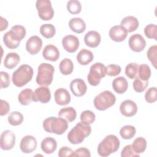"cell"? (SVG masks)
Segmentation results:
<instances>
[{
  "mask_svg": "<svg viewBox=\"0 0 157 157\" xmlns=\"http://www.w3.org/2000/svg\"><path fill=\"white\" fill-rule=\"evenodd\" d=\"M120 110L123 115L126 117H131L136 114L137 105L132 100H125L120 104Z\"/></svg>",
  "mask_w": 157,
  "mask_h": 157,
  "instance_id": "obj_18",
  "label": "cell"
},
{
  "mask_svg": "<svg viewBox=\"0 0 157 157\" xmlns=\"http://www.w3.org/2000/svg\"><path fill=\"white\" fill-rule=\"evenodd\" d=\"M136 129L132 125H126L123 126L120 130V134L124 139H131L136 134Z\"/></svg>",
  "mask_w": 157,
  "mask_h": 157,
  "instance_id": "obj_33",
  "label": "cell"
},
{
  "mask_svg": "<svg viewBox=\"0 0 157 157\" xmlns=\"http://www.w3.org/2000/svg\"><path fill=\"white\" fill-rule=\"evenodd\" d=\"M121 71V67L119 65L117 64H109L105 67L106 75L112 77H114L120 74Z\"/></svg>",
  "mask_w": 157,
  "mask_h": 157,
  "instance_id": "obj_43",
  "label": "cell"
},
{
  "mask_svg": "<svg viewBox=\"0 0 157 157\" xmlns=\"http://www.w3.org/2000/svg\"><path fill=\"white\" fill-rule=\"evenodd\" d=\"M151 76V69L148 65L142 64L139 66L137 76L140 79L144 81H147Z\"/></svg>",
  "mask_w": 157,
  "mask_h": 157,
  "instance_id": "obj_34",
  "label": "cell"
},
{
  "mask_svg": "<svg viewBox=\"0 0 157 157\" xmlns=\"http://www.w3.org/2000/svg\"><path fill=\"white\" fill-rule=\"evenodd\" d=\"M128 33L127 31L121 25H115L110 29L109 35L113 41L120 42L124 40Z\"/></svg>",
  "mask_w": 157,
  "mask_h": 157,
  "instance_id": "obj_17",
  "label": "cell"
},
{
  "mask_svg": "<svg viewBox=\"0 0 157 157\" xmlns=\"http://www.w3.org/2000/svg\"><path fill=\"white\" fill-rule=\"evenodd\" d=\"M120 25L128 33H131L136 31L139 27V21L135 17L127 16L123 18Z\"/></svg>",
  "mask_w": 157,
  "mask_h": 157,
  "instance_id": "obj_22",
  "label": "cell"
},
{
  "mask_svg": "<svg viewBox=\"0 0 157 157\" xmlns=\"http://www.w3.org/2000/svg\"><path fill=\"white\" fill-rule=\"evenodd\" d=\"M58 117L65 119L67 122L74 121L77 117V112L72 107H67L61 109L58 113Z\"/></svg>",
  "mask_w": 157,
  "mask_h": 157,
  "instance_id": "obj_27",
  "label": "cell"
},
{
  "mask_svg": "<svg viewBox=\"0 0 157 157\" xmlns=\"http://www.w3.org/2000/svg\"><path fill=\"white\" fill-rule=\"evenodd\" d=\"M67 9L72 14H78L82 10L81 3L77 0H70L67 2Z\"/></svg>",
  "mask_w": 157,
  "mask_h": 157,
  "instance_id": "obj_37",
  "label": "cell"
},
{
  "mask_svg": "<svg viewBox=\"0 0 157 157\" xmlns=\"http://www.w3.org/2000/svg\"><path fill=\"white\" fill-rule=\"evenodd\" d=\"M10 109V105L9 104L3 99L1 100V112L0 115L1 116H4L9 113Z\"/></svg>",
  "mask_w": 157,
  "mask_h": 157,
  "instance_id": "obj_48",
  "label": "cell"
},
{
  "mask_svg": "<svg viewBox=\"0 0 157 157\" xmlns=\"http://www.w3.org/2000/svg\"><path fill=\"white\" fill-rule=\"evenodd\" d=\"M33 91L31 89L26 88L22 90L18 96L19 102L23 105H29L33 101Z\"/></svg>",
  "mask_w": 157,
  "mask_h": 157,
  "instance_id": "obj_29",
  "label": "cell"
},
{
  "mask_svg": "<svg viewBox=\"0 0 157 157\" xmlns=\"http://www.w3.org/2000/svg\"><path fill=\"white\" fill-rule=\"evenodd\" d=\"M157 99V91L156 87H151L147 90L145 94V99L148 103H153Z\"/></svg>",
  "mask_w": 157,
  "mask_h": 157,
  "instance_id": "obj_42",
  "label": "cell"
},
{
  "mask_svg": "<svg viewBox=\"0 0 157 157\" xmlns=\"http://www.w3.org/2000/svg\"><path fill=\"white\" fill-rule=\"evenodd\" d=\"M96 118L95 114L91 110H86L82 112L80 115V120L86 124H92Z\"/></svg>",
  "mask_w": 157,
  "mask_h": 157,
  "instance_id": "obj_38",
  "label": "cell"
},
{
  "mask_svg": "<svg viewBox=\"0 0 157 157\" xmlns=\"http://www.w3.org/2000/svg\"><path fill=\"white\" fill-rule=\"evenodd\" d=\"M147 56L150 61L152 63L155 68H156V58H157V46L156 45L151 46L147 53Z\"/></svg>",
  "mask_w": 157,
  "mask_h": 157,
  "instance_id": "obj_41",
  "label": "cell"
},
{
  "mask_svg": "<svg viewBox=\"0 0 157 157\" xmlns=\"http://www.w3.org/2000/svg\"><path fill=\"white\" fill-rule=\"evenodd\" d=\"M1 76V88H7L10 85V77L7 72L4 71L0 72Z\"/></svg>",
  "mask_w": 157,
  "mask_h": 157,
  "instance_id": "obj_45",
  "label": "cell"
},
{
  "mask_svg": "<svg viewBox=\"0 0 157 157\" xmlns=\"http://www.w3.org/2000/svg\"><path fill=\"white\" fill-rule=\"evenodd\" d=\"M39 17L45 21L50 20L54 15V10L49 0H37L36 2Z\"/></svg>",
  "mask_w": 157,
  "mask_h": 157,
  "instance_id": "obj_8",
  "label": "cell"
},
{
  "mask_svg": "<svg viewBox=\"0 0 157 157\" xmlns=\"http://www.w3.org/2000/svg\"><path fill=\"white\" fill-rule=\"evenodd\" d=\"M112 87L114 91L118 94H123L126 91L128 87V83L124 77H118L113 80Z\"/></svg>",
  "mask_w": 157,
  "mask_h": 157,
  "instance_id": "obj_24",
  "label": "cell"
},
{
  "mask_svg": "<svg viewBox=\"0 0 157 157\" xmlns=\"http://www.w3.org/2000/svg\"><path fill=\"white\" fill-rule=\"evenodd\" d=\"M129 48L135 52H142L146 46V41L144 38L139 34L132 35L128 41Z\"/></svg>",
  "mask_w": 157,
  "mask_h": 157,
  "instance_id": "obj_11",
  "label": "cell"
},
{
  "mask_svg": "<svg viewBox=\"0 0 157 157\" xmlns=\"http://www.w3.org/2000/svg\"><path fill=\"white\" fill-rule=\"evenodd\" d=\"M54 67L48 63H42L38 67L36 83L41 86H47L50 85L53 78Z\"/></svg>",
  "mask_w": 157,
  "mask_h": 157,
  "instance_id": "obj_5",
  "label": "cell"
},
{
  "mask_svg": "<svg viewBox=\"0 0 157 157\" xmlns=\"http://www.w3.org/2000/svg\"><path fill=\"white\" fill-rule=\"evenodd\" d=\"M59 68L62 74L65 75H69L73 71L74 64L71 59L69 58H64L60 62Z\"/></svg>",
  "mask_w": 157,
  "mask_h": 157,
  "instance_id": "obj_30",
  "label": "cell"
},
{
  "mask_svg": "<svg viewBox=\"0 0 157 157\" xmlns=\"http://www.w3.org/2000/svg\"><path fill=\"white\" fill-rule=\"evenodd\" d=\"M115 96L110 91H104L98 94L94 99V105L98 110L103 111L115 104Z\"/></svg>",
  "mask_w": 157,
  "mask_h": 157,
  "instance_id": "obj_6",
  "label": "cell"
},
{
  "mask_svg": "<svg viewBox=\"0 0 157 157\" xmlns=\"http://www.w3.org/2000/svg\"><path fill=\"white\" fill-rule=\"evenodd\" d=\"M54 98L56 103L60 105L68 104L71 101V95L68 91L63 88L57 89L54 93Z\"/></svg>",
  "mask_w": 157,
  "mask_h": 157,
  "instance_id": "obj_19",
  "label": "cell"
},
{
  "mask_svg": "<svg viewBox=\"0 0 157 157\" xmlns=\"http://www.w3.org/2000/svg\"><path fill=\"white\" fill-rule=\"evenodd\" d=\"M26 29L22 25H15L11 28V29L6 34L15 42L20 44L21 40L26 36Z\"/></svg>",
  "mask_w": 157,
  "mask_h": 157,
  "instance_id": "obj_16",
  "label": "cell"
},
{
  "mask_svg": "<svg viewBox=\"0 0 157 157\" xmlns=\"http://www.w3.org/2000/svg\"><path fill=\"white\" fill-rule=\"evenodd\" d=\"M40 33L47 39L53 37L56 33L55 26L52 24H44L40 27Z\"/></svg>",
  "mask_w": 157,
  "mask_h": 157,
  "instance_id": "obj_32",
  "label": "cell"
},
{
  "mask_svg": "<svg viewBox=\"0 0 157 157\" xmlns=\"http://www.w3.org/2000/svg\"><path fill=\"white\" fill-rule=\"evenodd\" d=\"M43 128L47 132L61 135L67 129L68 123L61 117H51L44 120Z\"/></svg>",
  "mask_w": 157,
  "mask_h": 157,
  "instance_id": "obj_2",
  "label": "cell"
},
{
  "mask_svg": "<svg viewBox=\"0 0 157 157\" xmlns=\"http://www.w3.org/2000/svg\"><path fill=\"white\" fill-rule=\"evenodd\" d=\"M64 49L69 53L75 52L79 47V40L75 36L67 35L62 39Z\"/></svg>",
  "mask_w": 157,
  "mask_h": 157,
  "instance_id": "obj_14",
  "label": "cell"
},
{
  "mask_svg": "<svg viewBox=\"0 0 157 157\" xmlns=\"http://www.w3.org/2000/svg\"><path fill=\"white\" fill-rule=\"evenodd\" d=\"M20 61V56L15 52L9 53L5 57L4 60V66L9 69L15 67Z\"/></svg>",
  "mask_w": 157,
  "mask_h": 157,
  "instance_id": "obj_26",
  "label": "cell"
},
{
  "mask_svg": "<svg viewBox=\"0 0 157 157\" xmlns=\"http://www.w3.org/2000/svg\"><path fill=\"white\" fill-rule=\"evenodd\" d=\"M51 99L50 90L47 86H42L36 88L33 94V101H39L45 104L48 102Z\"/></svg>",
  "mask_w": 157,
  "mask_h": 157,
  "instance_id": "obj_10",
  "label": "cell"
},
{
  "mask_svg": "<svg viewBox=\"0 0 157 157\" xmlns=\"http://www.w3.org/2000/svg\"><path fill=\"white\" fill-rule=\"evenodd\" d=\"M105 75V66L101 63H96L90 67L87 80L91 85L97 86Z\"/></svg>",
  "mask_w": 157,
  "mask_h": 157,
  "instance_id": "obj_7",
  "label": "cell"
},
{
  "mask_svg": "<svg viewBox=\"0 0 157 157\" xmlns=\"http://www.w3.org/2000/svg\"><path fill=\"white\" fill-rule=\"evenodd\" d=\"M139 64L136 63H131L128 64L125 68L126 75L131 79H134L137 76Z\"/></svg>",
  "mask_w": 157,
  "mask_h": 157,
  "instance_id": "obj_36",
  "label": "cell"
},
{
  "mask_svg": "<svg viewBox=\"0 0 157 157\" xmlns=\"http://www.w3.org/2000/svg\"><path fill=\"white\" fill-rule=\"evenodd\" d=\"M74 156H85V157H90L91 156L90 151L86 148H79L77 149L74 151Z\"/></svg>",
  "mask_w": 157,
  "mask_h": 157,
  "instance_id": "obj_47",
  "label": "cell"
},
{
  "mask_svg": "<svg viewBox=\"0 0 157 157\" xmlns=\"http://www.w3.org/2000/svg\"><path fill=\"white\" fill-rule=\"evenodd\" d=\"M120 147L118 138L113 134L107 136L98 145V153L101 156H108L116 152Z\"/></svg>",
  "mask_w": 157,
  "mask_h": 157,
  "instance_id": "obj_3",
  "label": "cell"
},
{
  "mask_svg": "<svg viewBox=\"0 0 157 157\" xmlns=\"http://www.w3.org/2000/svg\"><path fill=\"white\" fill-rule=\"evenodd\" d=\"M42 47V40L37 36L30 37L26 43V50L31 55L38 53Z\"/></svg>",
  "mask_w": 157,
  "mask_h": 157,
  "instance_id": "obj_12",
  "label": "cell"
},
{
  "mask_svg": "<svg viewBox=\"0 0 157 157\" xmlns=\"http://www.w3.org/2000/svg\"><path fill=\"white\" fill-rule=\"evenodd\" d=\"M42 56L46 60L56 61L59 57V52L56 46L49 44L44 47L42 51Z\"/></svg>",
  "mask_w": 157,
  "mask_h": 157,
  "instance_id": "obj_21",
  "label": "cell"
},
{
  "mask_svg": "<svg viewBox=\"0 0 157 157\" xmlns=\"http://www.w3.org/2000/svg\"><path fill=\"white\" fill-rule=\"evenodd\" d=\"M101 37L100 34L96 31H88L84 37V42L86 46L94 48L98 47L101 42Z\"/></svg>",
  "mask_w": 157,
  "mask_h": 157,
  "instance_id": "obj_20",
  "label": "cell"
},
{
  "mask_svg": "<svg viewBox=\"0 0 157 157\" xmlns=\"http://www.w3.org/2000/svg\"><path fill=\"white\" fill-rule=\"evenodd\" d=\"M134 151L137 153H142L144 152L147 147V141L146 140L142 137H139L136 138L132 144L131 145Z\"/></svg>",
  "mask_w": 157,
  "mask_h": 157,
  "instance_id": "obj_31",
  "label": "cell"
},
{
  "mask_svg": "<svg viewBox=\"0 0 157 157\" xmlns=\"http://www.w3.org/2000/svg\"><path fill=\"white\" fill-rule=\"evenodd\" d=\"M15 144V136L10 130L3 131L1 135L0 145L4 150H11Z\"/></svg>",
  "mask_w": 157,
  "mask_h": 157,
  "instance_id": "obj_9",
  "label": "cell"
},
{
  "mask_svg": "<svg viewBox=\"0 0 157 157\" xmlns=\"http://www.w3.org/2000/svg\"><path fill=\"white\" fill-rule=\"evenodd\" d=\"M91 127L90 124H86L79 122L68 132L67 140L72 144H78L82 143L84 139L90 135Z\"/></svg>",
  "mask_w": 157,
  "mask_h": 157,
  "instance_id": "obj_1",
  "label": "cell"
},
{
  "mask_svg": "<svg viewBox=\"0 0 157 157\" xmlns=\"http://www.w3.org/2000/svg\"><path fill=\"white\" fill-rule=\"evenodd\" d=\"M23 121V115L19 112L13 111L8 116V121L12 126H18Z\"/></svg>",
  "mask_w": 157,
  "mask_h": 157,
  "instance_id": "obj_35",
  "label": "cell"
},
{
  "mask_svg": "<svg viewBox=\"0 0 157 157\" xmlns=\"http://www.w3.org/2000/svg\"><path fill=\"white\" fill-rule=\"evenodd\" d=\"M148 82L147 81H144L140 79L138 77H136L135 78V80L133 82V88L134 90L137 92V93H142L145 90L146 88L148 86Z\"/></svg>",
  "mask_w": 157,
  "mask_h": 157,
  "instance_id": "obj_39",
  "label": "cell"
},
{
  "mask_svg": "<svg viewBox=\"0 0 157 157\" xmlns=\"http://www.w3.org/2000/svg\"><path fill=\"white\" fill-rule=\"evenodd\" d=\"M70 29L78 34L82 33L86 29V24L81 18H72L69 22Z\"/></svg>",
  "mask_w": 157,
  "mask_h": 157,
  "instance_id": "obj_25",
  "label": "cell"
},
{
  "mask_svg": "<svg viewBox=\"0 0 157 157\" xmlns=\"http://www.w3.org/2000/svg\"><path fill=\"white\" fill-rule=\"evenodd\" d=\"M144 33L147 37L157 40V26L154 24H149L144 28Z\"/></svg>",
  "mask_w": 157,
  "mask_h": 157,
  "instance_id": "obj_40",
  "label": "cell"
},
{
  "mask_svg": "<svg viewBox=\"0 0 157 157\" xmlns=\"http://www.w3.org/2000/svg\"><path fill=\"white\" fill-rule=\"evenodd\" d=\"M8 26V21L6 18H4L2 17H1V31L6 29Z\"/></svg>",
  "mask_w": 157,
  "mask_h": 157,
  "instance_id": "obj_49",
  "label": "cell"
},
{
  "mask_svg": "<svg viewBox=\"0 0 157 157\" xmlns=\"http://www.w3.org/2000/svg\"><path fill=\"white\" fill-rule=\"evenodd\" d=\"M34 74L33 69L28 64L21 65L12 74V82L18 87H21L31 80Z\"/></svg>",
  "mask_w": 157,
  "mask_h": 157,
  "instance_id": "obj_4",
  "label": "cell"
},
{
  "mask_svg": "<svg viewBox=\"0 0 157 157\" xmlns=\"http://www.w3.org/2000/svg\"><path fill=\"white\" fill-rule=\"evenodd\" d=\"M70 89L74 95L77 97L83 96L87 90V86L85 82L81 78H75L71 81L70 83Z\"/></svg>",
  "mask_w": 157,
  "mask_h": 157,
  "instance_id": "obj_15",
  "label": "cell"
},
{
  "mask_svg": "<svg viewBox=\"0 0 157 157\" xmlns=\"http://www.w3.org/2000/svg\"><path fill=\"white\" fill-rule=\"evenodd\" d=\"M74 151L69 147H63L58 151V156L60 157L64 156H74Z\"/></svg>",
  "mask_w": 157,
  "mask_h": 157,
  "instance_id": "obj_46",
  "label": "cell"
},
{
  "mask_svg": "<svg viewBox=\"0 0 157 157\" xmlns=\"http://www.w3.org/2000/svg\"><path fill=\"white\" fill-rule=\"evenodd\" d=\"M93 53L85 48L81 50L77 55V60L81 65H87L93 61Z\"/></svg>",
  "mask_w": 157,
  "mask_h": 157,
  "instance_id": "obj_28",
  "label": "cell"
},
{
  "mask_svg": "<svg viewBox=\"0 0 157 157\" xmlns=\"http://www.w3.org/2000/svg\"><path fill=\"white\" fill-rule=\"evenodd\" d=\"M121 156L122 157H134V156L139 157V155L136 153L134 151L131 145H126L121 150Z\"/></svg>",
  "mask_w": 157,
  "mask_h": 157,
  "instance_id": "obj_44",
  "label": "cell"
},
{
  "mask_svg": "<svg viewBox=\"0 0 157 157\" xmlns=\"http://www.w3.org/2000/svg\"><path fill=\"white\" fill-rule=\"evenodd\" d=\"M42 150L47 153L51 154L53 153L57 147V142L56 140L51 137L44 139L40 144Z\"/></svg>",
  "mask_w": 157,
  "mask_h": 157,
  "instance_id": "obj_23",
  "label": "cell"
},
{
  "mask_svg": "<svg viewBox=\"0 0 157 157\" xmlns=\"http://www.w3.org/2000/svg\"><path fill=\"white\" fill-rule=\"evenodd\" d=\"M37 147V140L36 138L30 135L23 137L20 142V148L22 152L30 153L36 150Z\"/></svg>",
  "mask_w": 157,
  "mask_h": 157,
  "instance_id": "obj_13",
  "label": "cell"
}]
</instances>
